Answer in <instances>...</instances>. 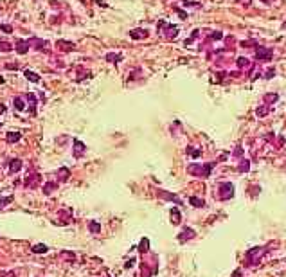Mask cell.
Segmentation results:
<instances>
[{
    "label": "cell",
    "mask_w": 286,
    "mask_h": 277,
    "mask_svg": "<svg viewBox=\"0 0 286 277\" xmlns=\"http://www.w3.org/2000/svg\"><path fill=\"white\" fill-rule=\"evenodd\" d=\"M56 47H59L61 50H72L74 47H76V45H74L72 43V41H65V40H58L56 41Z\"/></svg>",
    "instance_id": "6da1fadb"
},
{
    "label": "cell",
    "mask_w": 286,
    "mask_h": 277,
    "mask_svg": "<svg viewBox=\"0 0 286 277\" xmlns=\"http://www.w3.org/2000/svg\"><path fill=\"white\" fill-rule=\"evenodd\" d=\"M27 49H29V41H25V40H16V50L20 52V54H25Z\"/></svg>",
    "instance_id": "7a4b0ae2"
},
{
    "label": "cell",
    "mask_w": 286,
    "mask_h": 277,
    "mask_svg": "<svg viewBox=\"0 0 286 277\" xmlns=\"http://www.w3.org/2000/svg\"><path fill=\"white\" fill-rule=\"evenodd\" d=\"M130 36L133 38V40H142V38H146L148 36V33L144 29H133L131 33H130Z\"/></svg>",
    "instance_id": "3957f363"
},
{
    "label": "cell",
    "mask_w": 286,
    "mask_h": 277,
    "mask_svg": "<svg viewBox=\"0 0 286 277\" xmlns=\"http://www.w3.org/2000/svg\"><path fill=\"white\" fill-rule=\"evenodd\" d=\"M27 103H29V110L31 113H36V97H34V94H27Z\"/></svg>",
    "instance_id": "277c9868"
},
{
    "label": "cell",
    "mask_w": 286,
    "mask_h": 277,
    "mask_svg": "<svg viewBox=\"0 0 286 277\" xmlns=\"http://www.w3.org/2000/svg\"><path fill=\"white\" fill-rule=\"evenodd\" d=\"M11 173H16V171H20V169H22V160H20V158H15V160H11Z\"/></svg>",
    "instance_id": "5b68a950"
},
{
    "label": "cell",
    "mask_w": 286,
    "mask_h": 277,
    "mask_svg": "<svg viewBox=\"0 0 286 277\" xmlns=\"http://www.w3.org/2000/svg\"><path fill=\"white\" fill-rule=\"evenodd\" d=\"M20 137H22V133H20V132H15V133L9 132V133H7V141H9V142H18Z\"/></svg>",
    "instance_id": "8992f818"
},
{
    "label": "cell",
    "mask_w": 286,
    "mask_h": 277,
    "mask_svg": "<svg viewBox=\"0 0 286 277\" xmlns=\"http://www.w3.org/2000/svg\"><path fill=\"white\" fill-rule=\"evenodd\" d=\"M47 250H49L47 245H34L33 247V254H45Z\"/></svg>",
    "instance_id": "52a82bcc"
},
{
    "label": "cell",
    "mask_w": 286,
    "mask_h": 277,
    "mask_svg": "<svg viewBox=\"0 0 286 277\" xmlns=\"http://www.w3.org/2000/svg\"><path fill=\"white\" fill-rule=\"evenodd\" d=\"M24 74H25V78L31 79L33 83H38V81H40V76H38V74H34V72H31V70H25Z\"/></svg>",
    "instance_id": "ba28073f"
},
{
    "label": "cell",
    "mask_w": 286,
    "mask_h": 277,
    "mask_svg": "<svg viewBox=\"0 0 286 277\" xmlns=\"http://www.w3.org/2000/svg\"><path fill=\"white\" fill-rule=\"evenodd\" d=\"M74 146H76V151H74V153H76V157H79V155L83 153V150H85L83 142H81V141H78V138H76V141H74Z\"/></svg>",
    "instance_id": "9c48e42d"
},
{
    "label": "cell",
    "mask_w": 286,
    "mask_h": 277,
    "mask_svg": "<svg viewBox=\"0 0 286 277\" xmlns=\"http://www.w3.org/2000/svg\"><path fill=\"white\" fill-rule=\"evenodd\" d=\"M270 59L272 58V54H270V50H264V49H261V50H257V59Z\"/></svg>",
    "instance_id": "30bf717a"
},
{
    "label": "cell",
    "mask_w": 286,
    "mask_h": 277,
    "mask_svg": "<svg viewBox=\"0 0 286 277\" xmlns=\"http://www.w3.org/2000/svg\"><path fill=\"white\" fill-rule=\"evenodd\" d=\"M13 103H15V106H16V110H20V112H22V110H25V104H24V101L20 99V97H16Z\"/></svg>",
    "instance_id": "8fae6325"
},
{
    "label": "cell",
    "mask_w": 286,
    "mask_h": 277,
    "mask_svg": "<svg viewBox=\"0 0 286 277\" xmlns=\"http://www.w3.org/2000/svg\"><path fill=\"white\" fill-rule=\"evenodd\" d=\"M11 200H13V196H7V198H4V200H0V211H2V209H4V205H6V204H9Z\"/></svg>",
    "instance_id": "7c38bea8"
},
{
    "label": "cell",
    "mask_w": 286,
    "mask_h": 277,
    "mask_svg": "<svg viewBox=\"0 0 286 277\" xmlns=\"http://www.w3.org/2000/svg\"><path fill=\"white\" fill-rule=\"evenodd\" d=\"M106 59H110V61H121V59H122V56H113V54H108V56H106Z\"/></svg>",
    "instance_id": "4fadbf2b"
},
{
    "label": "cell",
    "mask_w": 286,
    "mask_h": 277,
    "mask_svg": "<svg viewBox=\"0 0 286 277\" xmlns=\"http://www.w3.org/2000/svg\"><path fill=\"white\" fill-rule=\"evenodd\" d=\"M191 204H193V205H198V207H202V205H203V201H202V200H198V198H191Z\"/></svg>",
    "instance_id": "5bb4252c"
},
{
    "label": "cell",
    "mask_w": 286,
    "mask_h": 277,
    "mask_svg": "<svg viewBox=\"0 0 286 277\" xmlns=\"http://www.w3.org/2000/svg\"><path fill=\"white\" fill-rule=\"evenodd\" d=\"M90 230H92V232H99V225H97L95 221H92V223H90Z\"/></svg>",
    "instance_id": "9a60e30c"
},
{
    "label": "cell",
    "mask_w": 286,
    "mask_h": 277,
    "mask_svg": "<svg viewBox=\"0 0 286 277\" xmlns=\"http://www.w3.org/2000/svg\"><path fill=\"white\" fill-rule=\"evenodd\" d=\"M0 50H11V45L9 43H0Z\"/></svg>",
    "instance_id": "2e32d148"
},
{
    "label": "cell",
    "mask_w": 286,
    "mask_h": 277,
    "mask_svg": "<svg viewBox=\"0 0 286 277\" xmlns=\"http://www.w3.org/2000/svg\"><path fill=\"white\" fill-rule=\"evenodd\" d=\"M4 112H6V106H4V104H0V113H4Z\"/></svg>",
    "instance_id": "e0dca14e"
},
{
    "label": "cell",
    "mask_w": 286,
    "mask_h": 277,
    "mask_svg": "<svg viewBox=\"0 0 286 277\" xmlns=\"http://www.w3.org/2000/svg\"><path fill=\"white\" fill-rule=\"evenodd\" d=\"M2 83H4V78H2V76H0V85H2Z\"/></svg>",
    "instance_id": "ac0fdd59"
}]
</instances>
